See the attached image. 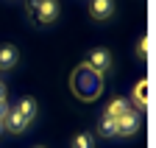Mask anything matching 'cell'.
I'll use <instances>...</instances> for the list:
<instances>
[{
	"label": "cell",
	"mask_w": 156,
	"mask_h": 148,
	"mask_svg": "<svg viewBox=\"0 0 156 148\" xmlns=\"http://www.w3.org/2000/svg\"><path fill=\"white\" fill-rule=\"evenodd\" d=\"M70 89L81 101H95L98 95H101V89H103V76H101V73H95L92 67L81 64V67L73 73V78H70Z\"/></svg>",
	"instance_id": "1"
},
{
	"label": "cell",
	"mask_w": 156,
	"mask_h": 148,
	"mask_svg": "<svg viewBox=\"0 0 156 148\" xmlns=\"http://www.w3.org/2000/svg\"><path fill=\"white\" fill-rule=\"evenodd\" d=\"M28 11L34 17V23L48 25V23H53L56 17H58V3H56V0H31Z\"/></svg>",
	"instance_id": "2"
},
{
	"label": "cell",
	"mask_w": 156,
	"mask_h": 148,
	"mask_svg": "<svg viewBox=\"0 0 156 148\" xmlns=\"http://www.w3.org/2000/svg\"><path fill=\"white\" fill-rule=\"evenodd\" d=\"M87 67H92L95 73H101V76H106V73L112 70V53L106 48H95L89 53V59H87Z\"/></svg>",
	"instance_id": "3"
},
{
	"label": "cell",
	"mask_w": 156,
	"mask_h": 148,
	"mask_svg": "<svg viewBox=\"0 0 156 148\" xmlns=\"http://www.w3.org/2000/svg\"><path fill=\"white\" fill-rule=\"evenodd\" d=\"M136 128H140V117H136L134 109H128L123 117L114 120V134H120V137H131V134H136Z\"/></svg>",
	"instance_id": "4"
},
{
	"label": "cell",
	"mask_w": 156,
	"mask_h": 148,
	"mask_svg": "<svg viewBox=\"0 0 156 148\" xmlns=\"http://www.w3.org/2000/svg\"><path fill=\"white\" fill-rule=\"evenodd\" d=\"M89 14L95 17V20H109V17L114 14V0H92Z\"/></svg>",
	"instance_id": "5"
},
{
	"label": "cell",
	"mask_w": 156,
	"mask_h": 148,
	"mask_svg": "<svg viewBox=\"0 0 156 148\" xmlns=\"http://www.w3.org/2000/svg\"><path fill=\"white\" fill-rule=\"evenodd\" d=\"M126 112H128V101H126V98H114V101H109V106H106L103 117H109V120H117V117H123Z\"/></svg>",
	"instance_id": "6"
},
{
	"label": "cell",
	"mask_w": 156,
	"mask_h": 148,
	"mask_svg": "<svg viewBox=\"0 0 156 148\" xmlns=\"http://www.w3.org/2000/svg\"><path fill=\"white\" fill-rule=\"evenodd\" d=\"M14 112L23 117L25 123H31V120L36 117V101H34V98H23V101L14 106Z\"/></svg>",
	"instance_id": "7"
},
{
	"label": "cell",
	"mask_w": 156,
	"mask_h": 148,
	"mask_svg": "<svg viewBox=\"0 0 156 148\" xmlns=\"http://www.w3.org/2000/svg\"><path fill=\"white\" fill-rule=\"evenodd\" d=\"M25 126H28V123H25L23 117H20V115L14 112V109H9V115H6V120H3V128H9L11 134H20Z\"/></svg>",
	"instance_id": "8"
},
{
	"label": "cell",
	"mask_w": 156,
	"mask_h": 148,
	"mask_svg": "<svg viewBox=\"0 0 156 148\" xmlns=\"http://www.w3.org/2000/svg\"><path fill=\"white\" fill-rule=\"evenodd\" d=\"M148 89H151V84L142 78V81H136L134 84V92H131V101L136 103V106H145L148 103Z\"/></svg>",
	"instance_id": "9"
},
{
	"label": "cell",
	"mask_w": 156,
	"mask_h": 148,
	"mask_svg": "<svg viewBox=\"0 0 156 148\" xmlns=\"http://www.w3.org/2000/svg\"><path fill=\"white\" fill-rule=\"evenodd\" d=\"M14 64H17V48L14 45H3V48H0V67L9 70Z\"/></svg>",
	"instance_id": "10"
},
{
	"label": "cell",
	"mask_w": 156,
	"mask_h": 148,
	"mask_svg": "<svg viewBox=\"0 0 156 148\" xmlns=\"http://www.w3.org/2000/svg\"><path fill=\"white\" fill-rule=\"evenodd\" d=\"M73 148H95L92 132H78V134L73 137Z\"/></svg>",
	"instance_id": "11"
},
{
	"label": "cell",
	"mask_w": 156,
	"mask_h": 148,
	"mask_svg": "<svg viewBox=\"0 0 156 148\" xmlns=\"http://www.w3.org/2000/svg\"><path fill=\"white\" fill-rule=\"evenodd\" d=\"M98 134H101V137H114V120L101 117V120H98Z\"/></svg>",
	"instance_id": "12"
},
{
	"label": "cell",
	"mask_w": 156,
	"mask_h": 148,
	"mask_svg": "<svg viewBox=\"0 0 156 148\" xmlns=\"http://www.w3.org/2000/svg\"><path fill=\"white\" fill-rule=\"evenodd\" d=\"M136 56H140V59H145V56H148V36L140 42V53H136Z\"/></svg>",
	"instance_id": "13"
},
{
	"label": "cell",
	"mask_w": 156,
	"mask_h": 148,
	"mask_svg": "<svg viewBox=\"0 0 156 148\" xmlns=\"http://www.w3.org/2000/svg\"><path fill=\"white\" fill-rule=\"evenodd\" d=\"M6 115H9V103H6V101H0V123L6 120Z\"/></svg>",
	"instance_id": "14"
},
{
	"label": "cell",
	"mask_w": 156,
	"mask_h": 148,
	"mask_svg": "<svg viewBox=\"0 0 156 148\" xmlns=\"http://www.w3.org/2000/svg\"><path fill=\"white\" fill-rule=\"evenodd\" d=\"M0 101H6V84L0 81Z\"/></svg>",
	"instance_id": "15"
},
{
	"label": "cell",
	"mask_w": 156,
	"mask_h": 148,
	"mask_svg": "<svg viewBox=\"0 0 156 148\" xmlns=\"http://www.w3.org/2000/svg\"><path fill=\"white\" fill-rule=\"evenodd\" d=\"M0 134H3V123H0Z\"/></svg>",
	"instance_id": "16"
}]
</instances>
